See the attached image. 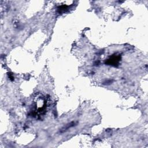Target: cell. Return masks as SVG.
I'll list each match as a JSON object with an SVG mask.
<instances>
[{"label":"cell","instance_id":"1","mask_svg":"<svg viewBox=\"0 0 148 148\" xmlns=\"http://www.w3.org/2000/svg\"><path fill=\"white\" fill-rule=\"evenodd\" d=\"M120 60V57L119 56L114 55L112 57L109 58L107 62H106V63H107L110 65L116 66V65H117L119 64Z\"/></svg>","mask_w":148,"mask_h":148}]
</instances>
